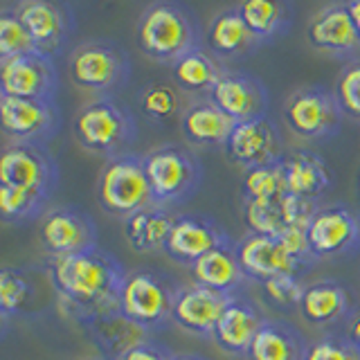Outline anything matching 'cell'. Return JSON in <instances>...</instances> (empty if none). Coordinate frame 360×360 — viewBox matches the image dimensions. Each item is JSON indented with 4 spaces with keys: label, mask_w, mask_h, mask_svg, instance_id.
Listing matches in <instances>:
<instances>
[{
    "label": "cell",
    "mask_w": 360,
    "mask_h": 360,
    "mask_svg": "<svg viewBox=\"0 0 360 360\" xmlns=\"http://www.w3.org/2000/svg\"><path fill=\"white\" fill-rule=\"evenodd\" d=\"M9 7L30 32L37 50L52 59L75 32V11L61 0H18Z\"/></svg>",
    "instance_id": "obj_12"
},
{
    "label": "cell",
    "mask_w": 360,
    "mask_h": 360,
    "mask_svg": "<svg viewBox=\"0 0 360 360\" xmlns=\"http://www.w3.org/2000/svg\"><path fill=\"white\" fill-rule=\"evenodd\" d=\"M0 122L7 142L45 144L59 131L56 99H27L0 95Z\"/></svg>",
    "instance_id": "obj_10"
},
{
    "label": "cell",
    "mask_w": 360,
    "mask_h": 360,
    "mask_svg": "<svg viewBox=\"0 0 360 360\" xmlns=\"http://www.w3.org/2000/svg\"><path fill=\"white\" fill-rule=\"evenodd\" d=\"M333 93L345 115L360 120V59L342 68V72L335 79Z\"/></svg>",
    "instance_id": "obj_38"
},
{
    "label": "cell",
    "mask_w": 360,
    "mask_h": 360,
    "mask_svg": "<svg viewBox=\"0 0 360 360\" xmlns=\"http://www.w3.org/2000/svg\"><path fill=\"white\" fill-rule=\"evenodd\" d=\"M232 295L200 284L183 286L174 307V322L189 333L214 335V329Z\"/></svg>",
    "instance_id": "obj_19"
},
{
    "label": "cell",
    "mask_w": 360,
    "mask_h": 360,
    "mask_svg": "<svg viewBox=\"0 0 360 360\" xmlns=\"http://www.w3.org/2000/svg\"><path fill=\"white\" fill-rule=\"evenodd\" d=\"M32 281L22 268L5 266L0 270V315L7 320L9 315H18L32 300Z\"/></svg>",
    "instance_id": "obj_35"
},
{
    "label": "cell",
    "mask_w": 360,
    "mask_h": 360,
    "mask_svg": "<svg viewBox=\"0 0 360 360\" xmlns=\"http://www.w3.org/2000/svg\"><path fill=\"white\" fill-rule=\"evenodd\" d=\"M0 185L50 196L59 185V165L45 144L7 142L0 155Z\"/></svg>",
    "instance_id": "obj_9"
},
{
    "label": "cell",
    "mask_w": 360,
    "mask_h": 360,
    "mask_svg": "<svg viewBox=\"0 0 360 360\" xmlns=\"http://www.w3.org/2000/svg\"><path fill=\"white\" fill-rule=\"evenodd\" d=\"M153 205L169 207L185 202L200 187L202 169L196 155L180 144H162L144 155Z\"/></svg>",
    "instance_id": "obj_6"
},
{
    "label": "cell",
    "mask_w": 360,
    "mask_h": 360,
    "mask_svg": "<svg viewBox=\"0 0 360 360\" xmlns=\"http://www.w3.org/2000/svg\"><path fill=\"white\" fill-rule=\"evenodd\" d=\"M138 104L144 115L155 124H167L176 117H183L178 90L165 82H151L142 86L138 95Z\"/></svg>",
    "instance_id": "obj_34"
},
{
    "label": "cell",
    "mask_w": 360,
    "mask_h": 360,
    "mask_svg": "<svg viewBox=\"0 0 360 360\" xmlns=\"http://www.w3.org/2000/svg\"><path fill=\"white\" fill-rule=\"evenodd\" d=\"M205 41L210 45V50L217 56H221V59L245 56L262 45L259 39L250 32V27L245 25V20L239 14L236 5L219 11V14L212 18L210 30L205 34Z\"/></svg>",
    "instance_id": "obj_25"
},
{
    "label": "cell",
    "mask_w": 360,
    "mask_h": 360,
    "mask_svg": "<svg viewBox=\"0 0 360 360\" xmlns=\"http://www.w3.org/2000/svg\"><path fill=\"white\" fill-rule=\"evenodd\" d=\"M347 9H349V14H352V18L356 22V30L360 34V0H352V3H347Z\"/></svg>",
    "instance_id": "obj_44"
},
{
    "label": "cell",
    "mask_w": 360,
    "mask_h": 360,
    "mask_svg": "<svg viewBox=\"0 0 360 360\" xmlns=\"http://www.w3.org/2000/svg\"><path fill=\"white\" fill-rule=\"evenodd\" d=\"M178 279L153 268H133L122 288V313L146 331L165 329L174 322V307L180 292Z\"/></svg>",
    "instance_id": "obj_4"
},
{
    "label": "cell",
    "mask_w": 360,
    "mask_h": 360,
    "mask_svg": "<svg viewBox=\"0 0 360 360\" xmlns=\"http://www.w3.org/2000/svg\"><path fill=\"white\" fill-rule=\"evenodd\" d=\"M97 200L104 212L122 219L153 205L144 155L129 151L106 158L97 178Z\"/></svg>",
    "instance_id": "obj_5"
},
{
    "label": "cell",
    "mask_w": 360,
    "mask_h": 360,
    "mask_svg": "<svg viewBox=\"0 0 360 360\" xmlns=\"http://www.w3.org/2000/svg\"><path fill=\"white\" fill-rule=\"evenodd\" d=\"M50 196L34 194V191L0 185V217L5 223L22 225L43 219L50 207Z\"/></svg>",
    "instance_id": "obj_32"
},
{
    "label": "cell",
    "mask_w": 360,
    "mask_h": 360,
    "mask_svg": "<svg viewBox=\"0 0 360 360\" xmlns=\"http://www.w3.org/2000/svg\"><path fill=\"white\" fill-rule=\"evenodd\" d=\"M262 324L264 318L252 302H248L241 295H232L212 338L223 352L243 356L250 352L252 340L262 329Z\"/></svg>",
    "instance_id": "obj_21"
},
{
    "label": "cell",
    "mask_w": 360,
    "mask_h": 360,
    "mask_svg": "<svg viewBox=\"0 0 360 360\" xmlns=\"http://www.w3.org/2000/svg\"><path fill=\"white\" fill-rule=\"evenodd\" d=\"M174 360H207V358H202V356H196V354H176Z\"/></svg>",
    "instance_id": "obj_45"
},
{
    "label": "cell",
    "mask_w": 360,
    "mask_h": 360,
    "mask_svg": "<svg viewBox=\"0 0 360 360\" xmlns=\"http://www.w3.org/2000/svg\"><path fill=\"white\" fill-rule=\"evenodd\" d=\"M59 88V72L52 56L39 50L0 59V95L54 99Z\"/></svg>",
    "instance_id": "obj_11"
},
{
    "label": "cell",
    "mask_w": 360,
    "mask_h": 360,
    "mask_svg": "<svg viewBox=\"0 0 360 360\" xmlns=\"http://www.w3.org/2000/svg\"><path fill=\"white\" fill-rule=\"evenodd\" d=\"M281 207H284L286 228H304V230H309L311 219L315 217V212L320 210L315 205V200L292 196V194H286L281 198Z\"/></svg>",
    "instance_id": "obj_41"
},
{
    "label": "cell",
    "mask_w": 360,
    "mask_h": 360,
    "mask_svg": "<svg viewBox=\"0 0 360 360\" xmlns=\"http://www.w3.org/2000/svg\"><path fill=\"white\" fill-rule=\"evenodd\" d=\"M286 176V189L292 196L315 200L333 185V172L320 153L309 149L286 151L281 158Z\"/></svg>",
    "instance_id": "obj_22"
},
{
    "label": "cell",
    "mask_w": 360,
    "mask_h": 360,
    "mask_svg": "<svg viewBox=\"0 0 360 360\" xmlns=\"http://www.w3.org/2000/svg\"><path fill=\"white\" fill-rule=\"evenodd\" d=\"M138 45L151 59L172 65L202 45L198 18L185 3L158 0L138 18Z\"/></svg>",
    "instance_id": "obj_2"
},
{
    "label": "cell",
    "mask_w": 360,
    "mask_h": 360,
    "mask_svg": "<svg viewBox=\"0 0 360 360\" xmlns=\"http://www.w3.org/2000/svg\"><path fill=\"white\" fill-rule=\"evenodd\" d=\"M39 239L50 257H65L97 245V223L77 205H56L45 212Z\"/></svg>",
    "instance_id": "obj_13"
},
{
    "label": "cell",
    "mask_w": 360,
    "mask_h": 360,
    "mask_svg": "<svg viewBox=\"0 0 360 360\" xmlns=\"http://www.w3.org/2000/svg\"><path fill=\"white\" fill-rule=\"evenodd\" d=\"M304 288L300 284L297 275H275L264 281V290L268 300L277 304L281 309H292V307H300L302 295H304Z\"/></svg>",
    "instance_id": "obj_40"
},
{
    "label": "cell",
    "mask_w": 360,
    "mask_h": 360,
    "mask_svg": "<svg viewBox=\"0 0 360 360\" xmlns=\"http://www.w3.org/2000/svg\"><path fill=\"white\" fill-rule=\"evenodd\" d=\"M309 342L286 320H264L248 356L250 360H307Z\"/></svg>",
    "instance_id": "obj_24"
},
{
    "label": "cell",
    "mask_w": 360,
    "mask_h": 360,
    "mask_svg": "<svg viewBox=\"0 0 360 360\" xmlns=\"http://www.w3.org/2000/svg\"><path fill=\"white\" fill-rule=\"evenodd\" d=\"M223 149L232 162L245 169L279 162L286 153L277 124L268 115L236 124Z\"/></svg>",
    "instance_id": "obj_14"
},
{
    "label": "cell",
    "mask_w": 360,
    "mask_h": 360,
    "mask_svg": "<svg viewBox=\"0 0 360 360\" xmlns=\"http://www.w3.org/2000/svg\"><path fill=\"white\" fill-rule=\"evenodd\" d=\"M243 194L250 200H281L286 194V176L279 162L259 165L245 169L243 174Z\"/></svg>",
    "instance_id": "obj_33"
},
{
    "label": "cell",
    "mask_w": 360,
    "mask_h": 360,
    "mask_svg": "<svg viewBox=\"0 0 360 360\" xmlns=\"http://www.w3.org/2000/svg\"><path fill=\"white\" fill-rule=\"evenodd\" d=\"M180 127L189 142L202 146H225L236 122L225 115L219 106H214L210 99H202L183 110Z\"/></svg>",
    "instance_id": "obj_27"
},
{
    "label": "cell",
    "mask_w": 360,
    "mask_h": 360,
    "mask_svg": "<svg viewBox=\"0 0 360 360\" xmlns=\"http://www.w3.org/2000/svg\"><path fill=\"white\" fill-rule=\"evenodd\" d=\"M236 259L245 277L264 281L275 275H297L304 268L279 236L248 234L236 243Z\"/></svg>",
    "instance_id": "obj_18"
},
{
    "label": "cell",
    "mask_w": 360,
    "mask_h": 360,
    "mask_svg": "<svg viewBox=\"0 0 360 360\" xmlns=\"http://www.w3.org/2000/svg\"><path fill=\"white\" fill-rule=\"evenodd\" d=\"M309 41L313 48L333 56H345L360 50V34L347 3H335L320 9L309 22Z\"/></svg>",
    "instance_id": "obj_20"
},
{
    "label": "cell",
    "mask_w": 360,
    "mask_h": 360,
    "mask_svg": "<svg viewBox=\"0 0 360 360\" xmlns=\"http://www.w3.org/2000/svg\"><path fill=\"white\" fill-rule=\"evenodd\" d=\"M174 219L167 207L149 205L127 219V239L135 252L165 250Z\"/></svg>",
    "instance_id": "obj_29"
},
{
    "label": "cell",
    "mask_w": 360,
    "mask_h": 360,
    "mask_svg": "<svg viewBox=\"0 0 360 360\" xmlns=\"http://www.w3.org/2000/svg\"><path fill=\"white\" fill-rule=\"evenodd\" d=\"M309 243L318 257L349 255L360 248V214L347 205L320 207L309 223Z\"/></svg>",
    "instance_id": "obj_16"
},
{
    "label": "cell",
    "mask_w": 360,
    "mask_h": 360,
    "mask_svg": "<svg viewBox=\"0 0 360 360\" xmlns=\"http://www.w3.org/2000/svg\"><path fill=\"white\" fill-rule=\"evenodd\" d=\"M347 338H349V340H352V345H354V347L358 349V352H360V315H358V318L352 322V326H349Z\"/></svg>",
    "instance_id": "obj_43"
},
{
    "label": "cell",
    "mask_w": 360,
    "mask_h": 360,
    "mask_svg": "<svg viewBox=\"0 0 360 360\" xmlns=\"http://www.w3.org/2000/svg\"><path fill=\"white\" fill-rule=\"evenodd\" d=\"M32 50H37V45H34L25 25L14 14V9L3 7L0 9V59L25 54Z\"/></svg>",
    "instance_id": "obj_37"
},
{
    "label": "cell",
    "mask_w": 360,
    "mask_h": 360,
    "mask_svg": "<svg viewBox=\"0 0 360 360\" xmlns=\"http://www.w3.org/2000/svg\"><path fill=\"white\" fill-rule=\"evenodd\" d=\"M191 273H194L196 284L228 292V295H236L234 290L239 288V284L245 277L239 266V259H236L234 245H223L207 252L205 257H200L191 266Z\"/></svg>",
    "instance_id": "obj_28"
},
{
    "label": "cell",
    "mask_w": 360,
    "mask_h": 360,
    "mask_svg": "<svg viewBox=\"0 0 360 360\" xmlns=\"http://www.w3.org/2000/svg\"><path fill=\"white\" fill-rule=\"evenodd\" d=\"M223 245H232L228 232L202 214H180L174 219L165 252L178 264L194 266L200 257Z\"/></svg>",
    "instance_id": "obj_15"
},
{
    "label": "cell",
    "mask_w": 360,
    "mask_h": 360,
    "mask_svg": "<svg viewBox=\"0 0 360 360\" xmlns=\"http://www.w3.org/2000/svg\"><path fill=\"white\" fill-rule=\"evenodd\" d=\"M86 326L99 356L106 360H117L135 345L149 340V333H151V331H146L144 326L129 320L124 313L106 315V318L88 322Z\"/></svg>",
    "instance_id": "obj_26"
},
{
    "label": "cell",
    "mask_w": 360,
    "mask_h": 360,
    "mask_svg": "<svg viewBox=\"0 0 360 360\" xmlns=\"http://www.w3.org/2000/svg\"><path fill=\"white\" fill-rule=\"evenodd\" d=\"M236 124L268 115V88L257 75L225 70L207 97Z\"/></svg>",
    "instance_id": "obj_17"
},
{
    "label": "cell",
    "mask_w": 360,
    "mask_h": 360,
    "mask_svg": "<svg viewBox=\"0 0 360 360\" xmlns=\"http://www.w3.org/2000/svg\"><path fill=\"white\" fill-rule=\"evenodd\" d=\"M48 273L61 309L82 324L122 313V288L129 270L99 245L77 255L50 257Z\"/></svg>",
    "instance_id": "obj_1"
},
{
    "label": "cell",
    "mask_w": 360,
    "mask_h": 360,
    "mask_svg": "<svg viewBox=\"0 0 360 360\" xmlns=\"http://www.w3.org/2000/svg\"><path fill=\"white\" fill-rule=\"evenodd\" d=\"M86 360H106V358H101V356H95V358H86Z\"/></svg>",
    "instance_id": "obj_46"
},
{
    "label": "cell",
    "mask_w": 360,
    "mask_h": 360,
    "mask_svg": "<svg viewBox=\"0 0 360 360\" xmlns=\"http://www.w3.org/2000/svg\"><path fill=\"white\" fill-rule=\"evenodd\" d=\"M243 221L250 234L279 236L286 230L284 207L281 200H250L243 202Z\"/></svg>",
    "instance_id": "obj_36"
},
{
    "label": "cell",
    "mask_w": 360,
    "mask_h": 360,
    "mask_svg": "<svg viewBox=\"0 0 360 360\" xmlns=\"http://www.w3.org/2000/svg\"><path fill=\"white\" fill-rule=\"evenodd\" d=\"M72 133L86 151L99 155L129 153V144L138 138V122L127 108L110 95L86 101L72 122Z\"/></svg>",
    "instance_id": "obj_3"
},
{
    "label": "cell",
    "mask_w": 360,
    "mask_h": 360,
    "mask_svg": "<svg viewBox=\"0 0 360 360\" xmlns=\"http://www.w3.org/2000/svg\"><path fill=\"white\" fill-rule=\"evenodd\" d=\"M172 70L178 88L187 90V93H207L210 97L212 88L217 86L221 75L225 72V68H221L217 56L210 54L200 45V48L187 52L176 63H172Z\"/></svg>",
    "instance_id": "obj_31"
},
{
    "label": "cell",
    "mask_w": 360,
    "mask_h": 360,
    "mask_svg": "<svg viewBox=\"0 0 360 360\" xmlns=\"http://www.w3.org/2000/svg\"><path fill=\"white\" fill-rule=\"evenodd\" d=\"M236 9L259 43L277 39L292 22V9L284 0H243Z\"/></svg>",
    "instance_id": "obj_30"
},
{
    "label": "cell",
    "mask_w": 360,
    "mask_h": 360,
    "mask_svg": "<svg viewBox=\"0 0 360 360\" xmlns=\"http://www.w3.org/2000/svg\"><path fill=\"white\" fill-rule=\"evenodd\" d=\"M174 358H176V354L169 347H165L162 342L144 340L140 345H135L133 349H129V352L120 356L117 360H174Z\"/></svg>",
    "instance_id": "obj_42"
},
{
    "label": "cell",
    "mask_w": 360,
    "mask_h": 360,
    "mask_svg": "<svg viewBox=\"0 0 360 360\" xmlns=\"http://www.w3.org/2000/svg\"><path fill=\"white\" fill-rule=\"evenodd\" d=\"M342 108L331 88L322 84H307L292 90L284 104V117L292 133L304 140H322L338 133L342 122Z\"/></svg>",
    "instance_id": "obj_8"
},
{
    "label": "cell",
    "mask_w": 360,
    "mask_h": 360,
    "mask_svg": "<svg viewBox=\"0 0 360 360\" xmlns=\"http://www.w3.org/2000/svg\"><path fill=\"white\" fill-rule=\"evenodd\" d=\"M352 311V297L340 281L322 279L304 288L300 313L309 324L322 326L345 320Z\"/></svg>",
    "instance_id": "obj_23"
},
{
    "label": "cell",
    "mask_w": 360,
    "mask_h": 360,
    "mask_svg": "<svg viewBox=\"0 0 360 360\" xmlns=\"http://www.w3.org/2000/svg\"><path fill=\"white\" fill-rule=\"evenodd\" d=\"M307 360H360V352L347 335H324L309 345Z\"/></svg>",
    "instance_id": "obj_39"
},
{
    "label": "cell",
    "mask_w": 360,
    "mask_h": 360,
    "mask_svg": "<svg viewBox=\"0 0 360 360\" xmlns=\"http://www.w3.org/2000/svg\"><path fill=\"white\" fill-rule=\"evenodd\" d=\"M70 77L79 88L95 90L97 97H115L129 84L131 59L115 41H88L72 50Z\"/></svg>",
    "instance_id": "obj_7"
}]
</instances>
